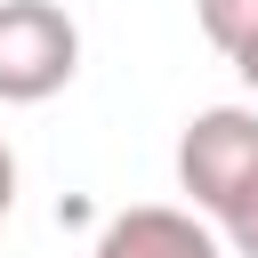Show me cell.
Here are the masks:
<instances>
[{
  "mask_svg": "<svg viewBox=\"0 0 258 258\" xmlns=\"http://www.w3.org/2000/svg\"><path fill=\"white\" fill-rule=\"evenodd\" d=\"M81 73V24L56 0H0V105H48Z\"/></svg>",
  "mask_w": 258,
  "mask_h": 258,
  "instance_id": "1",
  "label": "cell"
},
{
  "mask_svg": "<svg viewBox=\"0 0 258 258\" xmlns=\"http://www.w3.org/2000/svg\"><path fill=\"white\" fill-rule=\"evenodd\" d=\"M258 177V105H210L177 137V194L202 218H226V202Z\"/></svg>",
  "mask_w": 258,
  "mask_h": 258,
  "instance_id": "2",
  "label": "cell"
},
{
  "mask_svg": "<svg viewBox=\"0 0 258 258\" xmlns=\"http://www.w3.org/2000/svg\"><path fill=\"white\" fill-rule=\"evenodd\" d=\"M89 258H226L218 250V226L202 210H177V202H137V210H113L89 242Z\"/></svg>",
  "mask_w": 258,
  "mask_h": 258,
  "instance_id": "3",
  "label": "cell"
},
{
  "mask_svg": "<svg viewBox=\"0 0 258 258\" xmlns=\"http://www.w3.org/2000/svg\"><path fill=\"white\" fill-rule=\"evenodd\" d=\"M194 16H202V40L218 56H242L258 40V0H194Z\"/></svg>",
  "mask_w": 258,
  "mask_h": 258,
  "instance_id": "4",
  "label": "cell"
},
{
  "mask_svg": "<svg viewBox=\"0 0 258 258\" xmlns=\"http://www.w3.org/2000/svg\"><path fill=\"white\" fill-rule=\"evenodd\" d=\"M218 242L234 250V258H258V177L226 202V218H218Z\"/></svg>",
  "mask_w": 258,
  "mask_h": 258,
  "instance_id": "5",
  "label": "cell"
},
{
  "mask_svg": "<svg viewBox=\"0 0 258 258\" xmlns=\"http://www.w3.org/2000/svg\"><path fill=\"white\" fill-rule=\"evenodd\" d=\"M8 210H16V153L0 145V218H8Z\"/></svg>",
  "mask_w": 258,
  "mask_h": 258,
  "instance_id": "6",
  "label": "cell"
},
{
  "mask_svg": "<svg viewBox=\"0 0 258 258\" xmlns=\"http://www.w3.org/2000/svg\"><path fill=\"white\" fill-rule=\"evenodd\" d=\"M226 64H234V73H242V89H250V105H258V40H250V48H242V56H226Z\"/></svg>",
  "mask_w": 258,
  "mask_h": 258,
  "instance_id": "7",
  "label": "cell"
}]
</instances>
